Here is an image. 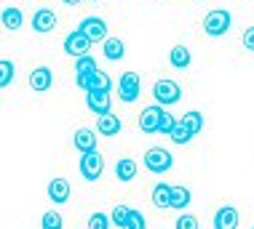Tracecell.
Instances as JSON below:
<instances>
[{"instance_id":"1","label":"cell","mask_w":254,"mask_h":229,"mask_svg":"<svg viewBox=\"0 0 254 229\" xmlns=\"http://www.w3.org/2000/svg\"><path fill=\"white\" fill-rule=\"evenodd\" d=\"M230 22H233L230 11L214 8V11H209L203 16V32L211 35V38H219V35H225V32L230 30Z\"/></svg>"},{"instance_id":"2","label":"cell","mask_w":254,"mask_h":229,"mask_svg":"<svg viewBox=\"0 0 254 229\" xmlns=\"http://www.w3.org/2000/svg\"><path fill=\"white\" fill-rule=\"evenodd\" d=\"M153 96H155V101L161 104V107H171V104H177L182 99V88H180L177 80L163 78V80H158L153 86Z\"/></svg>"},{"instance_id":"3","label":"cell","mask_w":254,"mask_h":229,"mask_svg":"<svg viewBox=\"0 0 254 229\" xmlns=\"http://www.w3.org/2000/svg\"><path fill=\"white\" fill-rule=\"evenodd\" d=\"M171 165H174V155L166 152L163 147H153L145 152V168L150 173H166L171 171Z\"/></svg>"},{"instance_id":"4","label":"cell","mask_w":254,"mask_h":229,"mask_svg":"<svg viewBox=\"0 0 254 229\" xmlns=\"http://www.w3.org/2000/svg\"><path fill=\"white\" fill-rule=\"evenodd\" d=\"M139 88H142V80L136 72H123L121 80H118V96L123 104H134L139 99Z\"/></svg>"},{"instance_id":"5","label":"cell","mask_w":254,"mask_h":229,"mask_svg":"<svg viewBox=\"0 0 254 229\" xmlns=\"http://www.w3.org/2000/svg\"><path fill=\"white\" fill-rule=\"evenodd\" d=\"M88 51H91V38H88L83 30H72L64 38V53L80 59V56H88Z\"/></svg>"},{"instance_id":"6","label":"cell","mask_w":254,"mask_h":229,"mask_svg":"<svg viewBox=\"0 0 254 229\" xmlns=\"http://www.w3.org/2000/svg\"><path fill=\"white\" fill-rule=\"evenodd\" d=\"M102 171H105V157H102L99 152H86V155H80V176H83L86 182H97L102 176Z\"/></svg>"},{"instance_id":"7","label":"cell","mask_w":254,"mask_h":229,"mask_svg":"<svg viewBox=\"0 0 254 229\" xmlns=\"http://www.w3.org/2000/svg\"><path fill=\"white\" fill-rule=\"evenodd\" d=\"M163 109H166V107H161V104H150V107H145L139 112V128L145 131V134H158Z\"/></svg>"},{"instance_id":"8","label":"cell","mask_w":254,"mask_h":229,"mask_svg":"<svg viewBox=\"0 0 254 229\" xmlns=\"http://www.w3.org/2000/svg\"><path fill=\"white\" fill-rule=\"evenodd\" d=\"M78 30H83L88 38H91V43H99V40H107V22L99 16H86L83 22L78 24Z\"/></svg>"},{"instance_id":"9","label":"cell","mask_w":254,"mask_h":229,"mask_svg":"<svg viewBox=\"0 0 254 229\" xmlns=\"http://www.w3.org/2000/svg\"><path fill=\"white\" fill-rule=\"evenodd\" d=\"M97 72H99V67H97V61H94L91 56L75 59V83H78L80 91H83V86L88 83V78H91V75H97Z\"/></svg>"},{"instance_id":"10","label":"cell","mask_w":254,"mask_h":229,"mask_svg":"<svg viewBox=\"0 0 254 229\" xmlns=\"http://www.w3.org/2000/svg\"><path fill=\"white\" fill-rule=\"evenodd\" d=\"M97 141H99V136H97V131H91V128H78L75 136H72V144H75V149H78L80 155L97 152Z\"/></svg>"},{"instance_id":"11","label":"cell","mask_w":254,"mask_h":229,"mask_svg":"<svg viewBox=\"0 0 254 229\" xmlns=\"http://www.w3.org/2000/svg\"><path fill=\"white\" fill-rule=\"evenodd\" d=\"M51 83H54V75H51L49 67H35L30 72V88L35 93H46L51 88Z\"/></svg>"},{"instance_id":"12","label":"cell","mask_w":254,"mask_h":229,"mask_svg":"<svg viewBox=\"0 0 254 229\" xmlns=\"http://www.w3.org/2000/svg\"><path fill=\"white\" fill-rule=\"evenodd\" d=\"M238 208L233 205H222L214 213V229H238Z\"/></svg>"},{"instance_id":"13","label":"cell","mask_w":254,"mask_h":229,"mask_svg":"<svg viewBox=\"0 0 254 229\" xmlns=\"http://www.w3.org/2000/svg\"><path fill=\"white\" fill-rule=\"evenodd\" d=\"M86 107L94 115H107L110 112V93L107 91H86Z\"/></svg>"},{"instance_id":"14","label":"cell","mask_w":254,"mask_h":229,"mask_svg":"<svg viewBox=\"0 0 254 229\" xmlns=\"http://www.w3.org/2000/svg\"><path fill=\"white\" fill-rule=\"evenodd\" d=\"M54 27H57V13H54L51 8H38L35 16H32V30L46 35V32H51Z\"/></svg>"},{"instance_id":"15","label":"cell","mask_w":254,"mask_h":229,"mask_svg":"<svg viewBox=\"0 0 254 229\" xmlns=\"http://www.w3.org/2000/svg\"><path fill=\"white\" fill-rule=\"evenodd\" d=\"M70 182L67 179H51L49 182V200L57 205H64L67 200H70Z\"/></svg>"},{"instance_id":"16","label":"cell","mask_w":254,"mask_h":229,"mask_svg":"<svg viewBox=\"0 0 254 229\" xmlns=\"http://www.w3.org/2000/svg\"><path fill=\"white\" fill-rule=\"evenodd\" d=\"M121 126H123L121 117L113 115V112L97 117V134H102V136H118L121 134Z\"/></svg>"},{"instance_id":"17","label":"cell","mask_w":254,"mask_h":229,"mask_svg":"<svg viewBox=\"0 0 254 229\" xmlns=\"http://www.w3.org/2000/svg\"><path fill=\"white\" fill-rule=\"evenodd\" d=\"M169 61L174 69H188L190 61H193V53L188 51V46H174L169 51Z\"/></svg>"},{"instance_id":"18","label":"cell","mask_w":254,"mask_h":229,"mask_svg":"<svg viewBox=\"0 0 254 229\" xmlns=\"http://www.w3.org/2000/svg\"><path fill=\"white\" fill-rule=\"evenodd\" d=\"M190 200H193V195H190V189L185 184L171 186V208H174V211H185V208L190 205Z\"/></svg>"},{"instance_id":"19","label":"cell","mask_w":254,"mask_h":229,"mask_svg":"<svg viewBox=\"0 0 254 229\" xmlns=\"http://www.w3.org/2000/svg\"><path fill=\"white\" fill-rule=\"evenodd\" d=\"M136 171H139V165H136V160H131V157H121L118 165H115V176H118L121 182H134Z\"/></svg>"},{"instance_id":"20","label":"cell","mask_w":254,"mask_h":229,"mask_svg":"<svg viewBox=\"0 0 254 229\" xmlns=\"http://www.w3.org/2000/svg\"><path fill=\"white\" fill-rule=\"evenodd\" d=\"M22 24H24L22 8H13V5L3 8V27H5V30H8V32H16V30H22Z\"/></svg>"},{"instance_id":"21","label":"cell","mask_w":254,"mask_h":229,"mask_svg":"<svg viewBox=\"0 0 254 229\" xmlns=\"http://www.w3.org/2000/svg\"><path fill=\"white\" fill-rule=\"evenodd\" d=\"M150 200H153L155 208H161V211H166V208H171V186L169 184H155L153 186V195H150Z\"/></svg>"},{"instance_id":"22","label":"cell","mask_w":254,"mask_h":229,"mask_svg":"<svg viewBox=\"0 0 254 229\" xmlns=\"http://www.w3.org/2000/svg\"><path fill=\"white\" fill-rule=\"evenodd\" d=\"M102 53H105V59H110V61H121L123 53H126V46H123L121 38H107L105 46H102Z\"/></svg>"},{"instance_id":"23","label":"cell","mask_w":254,"mask_h":229,"mask_svg":"<svg viewBox=\"0 0 254 229\" xmlns=\"http://www.w3.org/2000/svg\"><path fill=\"white\" fill-rule=\"evenodd\" d=\"M110 88H113L110 75L107 72H97V75H91V78H88V83L83 86V91H107L110 93Z\"/></svg>"},{"instance_id":"24","label":"cell","mask_w":254,"mask_h":229,"mask_svg":"<svg viewBox=\"0 0 254 229\" xmlns=\"http://www.w3.org/2000/svg\"><path fill=\"white\" fill-rule=\"evenodd\" d=\"M180 123H182V126L188 128L193 136H198V134L203 131V115H201V112H195V109H193V112H188V115H185Z\"/></svg>"},{"instance_id":"25","label":"cell","mask_w":254,"mask_h":229,"mask_svg":"<svg viewBox=\"0 0 254 229\" xmlns=\"http://www.w3.org/2000/svg\"><path fill=\"white\" fill-rule=\"evenodd\" d=\"M40 227H43V229H64V219H62L57 211H46Z\"/></svg>"},{"instance_id":"26","label":"cell","mask_w":254,"mask_h":229,"mask_svg":"<svg viewBox=\"0 0 254 229\" xmlns=\"http://www.w3.org/2000/svg\"><path fill=\"white\" fill-rule=\"evenodd\" d=\"M110 224H113V216H107V213H91L88 216V229H110Z\"/></svg>"},{"instance_id":"27","label":"cell","mask_w":254,"mask_h":229,"mask_svg":"<svg viewBox=\"0 0 254 229\" xmlns=\"http://www.w3.org/2000/svg\"><path fill=\"white\" fill-rule=\"evenodd\" d=\"M110 216H113V224L115 227L123 229V227H126V221H128V216H131V208H128V205H115Z\"/></svg>"},{"instance_id":"28","label":"cell","mask_w":254,"mask_h":229,"mask_svg":"<svg viewBox=\"0 0 254 229\" xmlns=\"http://www.w3.org/2000/svg\"><path fill=\"white\" fill-rule=\"evenodd\" d=\"M11 80H13V61L3 59V61H0V86L8 88V86H11Z\"/></svg>"},{"instance_id":"29","label":"cell","mask_w":254,"mask_h":229,"mask_svg":"<svg viewBox=\"0 0 254 229\" xmlns=\"http://www.w3.org/2000/svg\"><path fill=\"white\" fill-rule=\"evenodd\" d=\"M190 138H193V134H190V131L182 126V123H177V128L171 131V141H174V144H188Z\"/></svg>"},{"instance_id":"30","label":"cell","mask_w":254,"mask_h":229,"mask_svg":"<svg viewBox=\"0 0 254 229\" xmlns=\"http://www.w3.org/2000/svg\"><path fill=\"white\" fill-rule=\"evenodd\" d=\"M123 229H147V221H145V216H142L139 211H134L131 208V216H128V221H126V227Z\"/></svg>"},{"instance_id":"31","label":"cell","mask_w":254,"mask_h":229,"mask_svg":"<svg viewBox=\"0 0 254 229\" xmlns=\"http://www.w3.org/2000/svg\"><path fill=\"white\" fill-rule=\"evenodd\" d=\"M177 229H198V219L193 216V213H182L180 219L174 221Z\"/></svg>"},{"instance_id":"32","label":"cell","mask_w":254,"mask_h":229,"mask_svg":"<svg viewBox=\"0 0 254 229\" xmlns=\"http://www.w3.org/2000/svg\"><path fill=\"white\" fill-rule=\"evenodd\" d=\"M177 128V120L171 117L166 109H163V117H161V128H158V134H166V136H171V131Z\"/></svg>"},{"instance_id":"33","label":"cell","mask_w":254,"mask_h":229,"mask_svg":"<svg viewBox=\"0 0 254 229\" xmlns=\"http://www.w3.org/2000/svg\"><path fill=\"white\" fill-rule=\"evenodd\" d=\"M241 43L246 51H254V27H249V30H244V38H241Z\"/></svg>"},{"instance_id":"34","label":"cell","mask_w":254,"mask_h":229,"mask_svg":"<svg viewBox=\"0 0 254 229\" xmlns=\"http://www.w3.org/2000/svg\"><path fill=\"white\" fill-rule=\"evenodd\" d=\"M62 3H67V5H75V3H80V0H62Z\"/></svg>"},{"instance_id":"35","label":"cell","mask_w":254,"mask_h":229,"mask_svg":"<svg viewBox=\"0 0 254 229\" xmlns=\"http://www.w3.org/2000/svg\"><path fill=\"white\" fill-rule=\"evenodd\" d=\"M91 3H97V0H91Z\"/></svg>"},{"instance_id":"36","label":"cell","mask_w":254,"mask_h":229,"mask_svg":"<svg viewBox=\"0 0 254 229\" xmlns=\"http://www.w3.org/2000/svg\"><path fill=\"white\" fill-rule=\"evenodd\" d=\"M252 229H254V227H252Z\"/></svg>"}]
</instances>
